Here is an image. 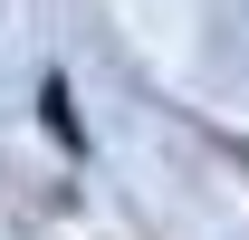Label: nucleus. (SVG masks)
I'll use <instances>...</instances> for the list:
<instances>
[]
</instances>
